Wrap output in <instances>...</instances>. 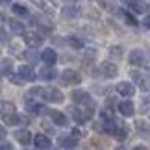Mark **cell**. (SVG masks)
<instances>
[{
    "mask_svg": "<svg viewBox=\"0 0 150 150\" xmlns=\"http://www.w3.org/2000/svg\"><path fill=\"white\" fill-rule=\"evenodd\" d=\"M28 96H30V98L32 96H37V100L41 98L45 102H54V104H61L65 100L63 93L59 89H56V87H32Z\"/></svg>",
    "mask_w": 150,
    "mask_h": 150,
    "instance_id": "6da1fadb",
    "label": "cell"
},
{
    "mask_svg": "<svg viewBox=\"0 0 150 150\" xmlns=\"http://www.w3.org/2000/svg\"><path fill=\"white\" fill-rule=\"evenodd\" d=\"M71 96H72L74 104H76V108H80L91 119V115L95 113V108H96V104H95L93 98H91V95L87 93V91H83V89H74Z\"/></svg>",
    "mask_w": 150,
    "mask_h": 150,
    "instance_id": "7a4b0ae2",
    "label": "cell"
},
{
    "mask_svg": "<svg viewBox=\"0 0 150 150\" xmlns=\"http://www.w3.org/2000/svg\"><path fill=\"white\" fill-rule=\"evenodd\" d=\"M0 115H2L4 122L8 126H15V124L21 122V117H19V113H17V109H15V104H11V102H2L0 104Z\"/></svg>",
    "mask_w": 150,
    "mask_h": 150,
    "instance_id": "3957f363",
    "label": "cell"
},
{
    "mask_svg": "<svg viewBox=\"0 0 150 150\" xmlns=\"http://www.w3.org/2000/svg\"><path fill=\"white\" fill-rule=\"evenodd\" d=\"M61 83L63 85H78V83H82V74L78 71L67 69V71L61 74Z\"/></svg>",
    "mask_w": 150,
    "mask_h": 150,
    "instance_id": "277c9868",
    "label": "cell"
},
{
    "mask_svg": "<svg viewBox=\"0 0 150 150\" xmlns=\"http://www.w3.org/2000/svg\"><path fill=\"white\" fill-rule=\"evenodd\" d=\"M145 61H146V54L141 48H134L128 54V63H130L132 67H143V65H145Z\"/></svg>",
    "mask_w": 150,
    "mask_h": 150,
    "instance_id": "5b68a950",
    "label": "cell"
},
{
    "mask_svg": "<svg viewBox=\"0 0 150 150\" xmlns=\"http://www.w3.org/2000/svg\"><path fill=\"white\" fill-rule=\"evenodd\" d=\"M98 72L102 74L104 78H108V80H113V78L119 74V69H117V65H115L113 61H104V63H100V67H98Z\"/></svg>",
    "mask_w": 150,
    "mask_h": 150,
    "instance_id": "8992f818",
    "label": "cell"
},
{
    "mask_svg": "<svg viewBox=\"0 0 150 150\" xmlns=\"http://www.w3.org/2000/svg\"><path fill=\"white\" fill-rule=\"evenodd\" d=\"M132 80H134V83H137L143 91H148L150 89V76H146V74H143L139 71H132Z\"/></svg>",
    "mask_w": 150,
    "mask_h": 150,
    "instance_id": "52a82bcc",
    "label": "cell"
},
{
    "mask_svg": "<svg viewBox=\"0 0 150 150\" xmlns=\"http://www.w3.org/2000/svg\"><path fill=\"white\" fill-rule=\"evenodd\" d=\"M24 41L30 48H37V47L43 45L45 39H43L41 33H37V32H24Z\"/></svg>",
    "mask_w": 150,
    "mask_h": 150,
    "instance_id": "ba28073f",
    "label": "cell"
},
{
    "mask_svg": "<svg viewBox=\"0 0 150 150\" xmlns=\"http://www.w3.org/2000/svg\"><path fill=\"white\" fill-rule=\"evenodd\" d=\"M39 57H41V61H43L47 67H54L56 61H57V54H56L54 48H45L41 54H39Z\"/></svg>",
    "mask_w": 150,
    "mask_h": 150,
    "instance_id": "9c48e42d",
    "label": "cell"
},
{
    "mask_svg": "<svg viewBox=\"0 0 150 150\" xmlns=\"http://www.w3.org/2000/svg\"><path fill=\"white\" fill-rule=\"evenodd\" d=\"M82 11H80V4L76 2H71V4H65V8H63L61 15L63 19H74V17H78Z\"/></svg>",
    "mask_w": 150,
    "mask_h": 150,
    "instance_id": "30bf717a",
    "label": "cell"
},
{
    "mask_svg": "<svg viewBox=\"0 0 150 150\" xmlns=\"http://www.w3.org/2000/svg\"><path fill=\"white\" fill-rule=\"evenodd\" d=\"M22 82H33V80L37 78V74L33 72V69L30 65H21L19 67V74H17Z\"/></svg>",
    "mask_w": 150,
    "mask_h": 150,
    "instance_id": "8fae6325",
    "label": "cell"
},
{
    "mask_svg": "<svg viewBox=\"0 0 150 150\" xmlns=\"http://www.w3.org/2000/svg\"><path fill=\"white\" fill-rule=\"evenodd\" d=\"M117 93L120 95V96H124V98H128V96H134V93H135V87H134V83H130V82H120V83H117Z\"/></svg>",
    "mask_w": 150,
    "mask_h": 150,
    "instance_id": "7c38bea8",
    "label": "cell"
},
{
    "mask_svg": "<svg viewBox=\"0 0 150 150\" xmlns=\"http://www.w3.org/2000/svg\"><path fill=\"white\" fill-rule=\"evenodd\" d=\"M119 113L124 115V117H134L135 115V106L132 100H122L119 102Z\"/></svg>",
    "mask_w": 150,
    "mask_h": 150,
    "instance_id": "4fadbf2b",
    "label": "cell"
},
{
    "mask_svg": "<svg viewBox=\"0 0 150 150\" xmlns=\"http://www.w3.org/2000/svg\"><path fill=\"white\" fill-rule=\"evenodd\" d=\"M24 106H26V109L30 113H39V115H43V113H47V109H45L41 104H39L37 100H33V98H30V96H28V98L24 100Z\"/></svg>",
    "mask_w": 150,
    "mask_h": 150,
    "instance_id": "5bb4252c",
    "label": "cell"
},
{
    "mask_svg": "<svg viewBox=\"0 0 150 150\" xmlns=\"http://www.w3.org/2000/svg\"><path fill=\"white\" fill-rule=\"evenodd\" d=\"M47 113H48V117L52 119V122H54V124H57V126H67L69 119H67V115H65V113L56 111V109H52V111H47Z\"/></svg>",
    "mask_w": 150,
    "mask_h": 150,
    "instance_id": "9a60e30c",
    "label": "cell"
},
{
    "mask_svg": "<svg viewBox=\"0 0 150 150\" xmlns=\"http://www.w3.org/2000/svg\"><path fill=\"white\" fill-rule=\"evenodd\" d=\"M15 139L17 143H21V145H30L32 143V134H30V130H26V128H22V130H17L15 132Z\"/></svg>",
    "mask_w": 150,
    "mask_h": 150,
    "instance_id": "2e32d148",
    "label": "cell"
},
{
    "mask_svg": "<svg viewBox=\"0 0 150 150\" xmlns=\"http://www.w3.org/2000/svg\"><path fill=\"white\" fill-rule=\"evenodd\" d=\"M32 141H33V145H35L39 150H47L50 148V139L45 134H37L35 137H32Z\"/></svg>",
    "mask_w": 150,
    "mask_h": 150,
    "instance_id": "e0dca14e",
    "label": "cell"
},
{
    "mask_svg": "<svg viewBox=\"0 0 150 150\" xmlns=\"http://www.w3.org/2000/svg\"><path fill=\"white\" fill-rule=\"evenodd\" d=\"M57 143H59L63 148H74V146L78 145V141L74 139L71 134H63V135H59V137H57Z\"/></svg>",
    "mask_w": 150,
    "mask_h": 150,
    "instance_id": "ac0fdd59",
    "label": "cell"
},
{
    "mask_svg": "<svg viewBox=\"0 0 150 150\" xmlns=\"http://www.w3.org/2000/svg\"><path fill=\"white\" fill-rule=\"evenodd\" d=\"M57 76V72H56V69H52V67H43L41 71H39V80H43V82H52Z\"/></svg>",
    "mask_w": 150,
    "mask_h": 150,
    "instance_id": "d6986e66",
    "label": "cell"
},
{
    "mask_svg": "<svg viewBox=\"0 0 150 150\" xmlns=\"http://www.w3.org/2000/svg\"><path fill=\"white\" fill-rule=\"evenodd\" d=\"M8 28H9L11 33H15V35H19V33H24V24H22L21 21H17V19H11V21L8 22Z\"/></svg>",
    "mask_w": 150,
    "mask_h": 150,
    "instance_id": "ffe728a7",
    "label": "cell"
},
{
    "mask_svg": "<svg viewBox=\"0 0 150 150\" xmlns=\"http://www.w3.org/2000/svg\"><path fill=\"white\" fill-rule=\"evenodd\" d=\"M11 69H13V61L11 59H0V76H9Z\"/></svg>",
    "mask_w": 150,
    "mask_h": 150,
    "instance_id": "44dd1931",
    "label": "cell"
},
{
    "mask_svg": "<svg viewBox=\"0 0 150 150\" xmlns=\"http://www.w3.org/2000/svg\"><path fill=\"white\" fill-rule=\"evenodd\" d=\"M71 115H72V119L76 120L78 124H83L85 120H89V117H87V115H85V113H83V111H82L80 108H74L72 111H71Z\"/></svg>",
    "mask_w": 150,
    "mask_h": 150,
    "instance_id": "7402d4cb",
    "label": "cell"
},
{
    "mask_svg": "<svg viewBox=\"0 0 150 150\" xmlns=\"http://www.w3.org/2000/svg\"><path fill=\"white\" fill-rule=\"evenodd\" d=\"M11 9H13V13L15 15H21V17H28V8L24 4H19V2H15V4H11Z\"/></svg>",
    "mask_w": 150,
    "mask_h": 150,
    "instance_id": "603a6c76",
    "label": "cell"
},
{
    "mask_svg": "<svg viewBox=\"0 0 150 150\" xmlns=\"http://www.w3.org/2000/svg\"><path fill=\"white\" fill-rule=\"evenodd\" d=\"M24 57H26V61L28 63H37L39 61V52L35 48H28L24 52Z\"/></svg>",
    "mask_w": 150,
    "mask_h": 150,
    "instance_id": "cb8c5ba5",
    "label": "cell"
},
{
    "mask_svg": "<svg viewBox=\"0 0 150 150\" xmlns=\"http://www.w3.org/2000/svg\"><path fill=\"white\" fill-rule=\"evenodd\" d=\"M67 43H69V47H72V48H82L83 47V39H80L76 35H71V37H67Z\"/></svg>",
    "mask_w": 150,
    "mask_h": 150,
    "instance_id": "d4e9b609",
    "label": "cell"
},
{
    "mask_svg": "<svg viewBox=\"0 0 150 150\" xmlns=\"http://www.w3.org/2000/svg\"><path fill=\"white\" fill-rule=\"evenodd\" d=\"M109 57L115 59V61L122 59V48H120V47H111V48H109Z\"/></svg>",
    "mask_w": 150,
    "mask_h": 150,
    "instance_id": "484cf974",
    "label": "cell"
},
{
    "mask_svg": "<svg viewBox=\"0 0 150 150\" xmlns=\"http://www.w3.org/2000/svg\"><path fill=\"white\" fill-rule=\"evenodd\" d=\"M128 8L134 9L135 13H143V11L146 9V4H143V2H128Z\"/></svg>",
    "mask_w": 150,
    "mask_h": 150,
    "instance_id": "4316f807",
    "label": "cell"
},
{
    "mask_svg": "<svg viewBox=\"0 0 150 150\" xmlns=\"http://www.w3.org/2000/svg\"><path fill=\"white\" fill-rule=\"evenodd\" d=\"M124 21H126V24H128V26H137V24H139L137 19L132 13H128V11H124Z\"/></svg>",
    "mask_w": 150,
    "mask_h": 150,
    "instance_id": "83f0119b",
    "label": "cell"
},
{
    "mask_svg": "<svg viewBox=\"0 0 150 150\" xmlns=\"http://www.w3.org/2000/svg\"><path fill=\"white\" fill-rule=\"evenodd\" d=\"M137 128H139V134H143V132H145V135L148 137V130H146V124H145V122H141V120H139V122H137Z\"/></svg>",
    "mask_w": 150,
    "mask_h": 150,
    "instance_id": "f1b7e54d",
    "label": "cell"
},
{
    "mask_svg": "<svg viewBox=\"0 0 150 150\" xmlns=\"http://www.w3.org/2000/svg\"><path fill=\"white\" fill-rule=\"evenodd\" d=\"M8 78H9V80H11V82H13L15 85H22V83H24V82H22V80H21L19 76H13V74H9Z\"/></svg>",
    "mask_w": 150,
    "mask_h": 150,
    "instance_id": "f546056e",
    "label": "cell"
},
{
    "mask_svg": "<svg viewBox=\"0 0 150 150\" xmlns=\"http://www.w3.org/2000/svg\"><path fill=\"white\" fill-rule=\"evenodd\" d=\"M0 150H13V145H11V143H2V145H0Z\"/></svg>",
    "mask_w": 150,
    "mask_h": 150,
    "instance_id": "4dcf8cb0",
    "label": "cell"
},
{
    "mask_svg": "<svg viewBox=\"0 0 150 150\" xmlns=\"http://www.w3.org/2000/svg\"><path fill=\"white\" fill-rule=\"evenodd\" d=\"M6 135H8L6 128H4V126H0V141H4V139H6Z\"/></svg>",
    "mask_w": 150,
    "mask_h": 150,
    "instance_id": "1f68e13d",
    "label": "cell"
},
{
    "mask_svg": "<svg viewBox=\"0 0 150 150\" xmlns=\"http://www.w3.org/2000/svg\"><path fill=\"white\" fill-rule=\"evenodd\" d=\"M143 24H145L146 28H150V15H148V17H145V19H143Z\"/></svg>",
    "mask_w": 150,
    "mask_h": 150,
    "instance_id": "d6a6232c",
    "label": "cell"
},
{
    "mask_svg": "<svg viewBox=\"0 0 150 150\" xmlns=\"http://www.w3.org/2000/svg\"><path fill=\"white\" fill-rule=\"evenodd\" d=\"M132 150H148V148H146V146H143V145H137V146H134Z\"/></svg>",
    "mask_w": 150,
    "mask_h": 150,
    "instance_id": "836d02e7",
    "label": "cell"
},
{
    "mask_svg": "<svg viewBox=\"0 0 150 150\" xmlns=\"http://www.w3.org/2000/svg\"><path fill=\"white\" fill-rule=\"evenodd\" d=\"M145 63H146V67H148V71H150V59H146Z\"/></svg>",
    "mask_w": 150,
    "mask_h": 150,
    "instance_id": "e575fe53",
    "label": "cell"
},
{
    "mask_svg": "<svg viewBox=\"0 0 150 150\" xmlns=\"http://www.w3.org/2000/svg\"><path fill=\"white\" fill-rule=\"evenodd\" d=\"M148 8H150V4H148Z\"/></svg>",
    "mask_w": 150,
    "mask_h": 150,
    "instance_id": "d590c367",
    "label": "cell"
}]
</instances>
